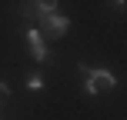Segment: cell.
I'll return each instance as SVG.
<instances>
[{
  "mask_svg": "<svg viewBox=\"0 0 127 120\" xmlns=\"http://www.w3.org/2000/svg\"><path fill=\"white\" fill-rule=\"evenodd\" d=\"M80 73L87 77V94H104V90L114 87V77L107 70H90V67H80Z\"/></svg>",
  "mask_w": 127,
  "mask_h": 120,
  "instance_id": "6da1fadb",
  "label": "cell"
},
{
  "mask_svg": "<svg viewBox=\"0 0 127 120\" xmlns=\"http://www.w3.org/2000/svg\"><path fill=\"white\" fill-rule=\"evenodd\" d=\"M44 27H47V30L54 33V37H64L70 24H67V17H60V13H54V17H44Z\"/></svg>",
  "mask_w": 127,
  "mask_h": 120,
  "instance_id": "7a4b0ae2",
  "label": "cell"
},
{
  "mask_svg": "<svg viewBox=\"0 0 127 120\" xmlns=\"http://www.w3.org/2000/svg\"><path fill=\"white\" fill-rule=\"evenodd\" d=\"M27 40H30V50H33V60H44L47 50H44V40H40L37 30H27Z\"/></svg>",
  "mask_w": 127,
  "mask_h": 120,
  "instance_id": "3957f363",
  "label": "cell"
},
{
  "mask_svg": "<svg viewBox=\"0 0 127 120\" xmlns=\"http://www.w3.org/2000/svg\"><path fill=\"white\" fill-rule=\"evenodd\" d=\"M33 10H37L40 17H54V13H57V3H54V0H40V3H33Z\"/></svg>",
  "mask_w": 127,
  "mask_h": 120,
  "instance_id": "277c9868",
  "label": "cell"
},
{
  "mask_svg": "<svg viewBox=\"0 0 127 120\" xmlns=\"http://www.w3.org/2000/svg\"><path fill=\"white\" fill-rule=\"evenodd\" d=\"M27 90H44V80H40V77H30V80H27Z\"/></svg>",
  "mask_w": 127,
  "mask_h": 120,
  "instance_id": "5b68a950",
  "label": "cell"
},
{
  "mask_svg": "<svg viewBox=\"0 0 127 120\" xmlns=\"http://www.w3.org/2000/svg\"><path fill=\"white\" fill-rule=\"evenodd\" d=\"M7 94H10V90H7V83H0V100H7Z\"/></svg>",
  "mask_w": 127,
  "mask_h": 120,
  "instance_id": "8992f818",
  "label": "cell"
}]
</instances>
